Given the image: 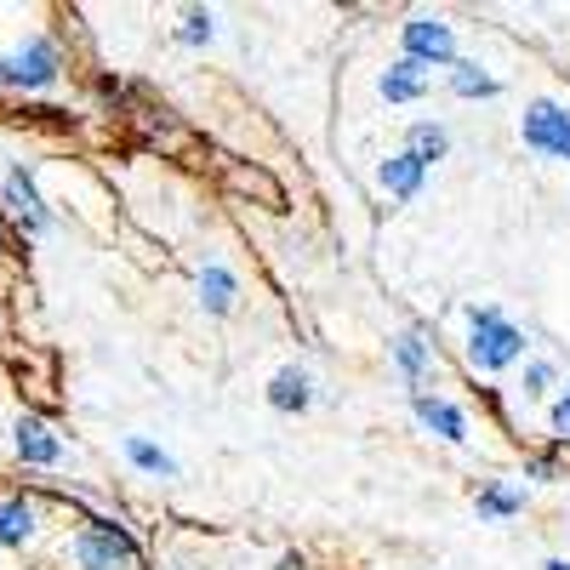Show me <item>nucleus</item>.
I'll use <instances>...</instances> for the list:
<instances>
[{
    "label": "nucleus",
    "mask_w": 570,
    "mask_h": 570,
    "mask_svg": "<svg viewBox=\"0 0 570 570\" xmlns=\"http://www.w3.org/2000/svg\"><path fill=\"white\" fill-rule=\"evenodd\" d=\"M525 348H531V337H525L519 325H508L497 303H473V308H468V365H473V371L497 376V371H508V365L525 360Z\"/></svg>",
    "instance_id": "nucleus-1"
},
{
    "label": "nucleus",
    "mask_w": 570,
    "mask_h": 570,
    "mask_svg": "<svg viewBox=\"0 0 570 570\" xmlns=\"http://www.w3.org/2000/svg\"><path fill=\"white\" fill-rule=\"evenodd\" d=\"M69 553H75L80 570H115V564H137V559H142L137 537L120 525V519H104V513H98V519H86V525L75 531Z\"/></svg>",
    "instance_id": "nucleus-2"
},
{
    "label": "nucleus",
    "mask_w": 570,
    "mask_h": 570,
    "mask_svg": "<svg viewBox=\"0 0 570 570\" xmlns=\"http://www.w3.org/2000/svg\"><path fill=\"white\" fill-rule=\"evenodd\" d=\"M63 75V58H58V40H46V35H29L18 52L0 58V91H52Z\"/></svg>",
    "instance_id": "nucleus-3"
},
{
    "label": "nucleus",
    "mask_w": 570,
    "mask_h": 570,
    "mask_svg": "<svg viewBox=\"0 0 570 570\" xmlns=\"http://www.w3.org/2000/svg\"><path fill=\"white\" fill-rule=\"evenodd\" d=\"M519 137H525L531 155L570 166V109H564V104H553V98L525 104V115H519Z\"/></svg>",
    "instance_id": "nucleus-4"
},
{
    "label": "nucleus",
    "mask_w": 570,
    "mask_h": 570,
    "mask_svg": "<svg viewBox=\"0 0 570 570\" xmlns=\"http://www.w3.org/2000/svg\"><path fill=\"white\" fill-rule=\"evenodd\" d=\"M400 58L422 69H456V29L445 18H405L400 23Z\"/></svg>",
    "instance_id": "nucleus-5"
},
{
    "label": "nucleus",
    "mask_w": 570,
    "mask_h": 570,
    "mask_svg": "<svg viewBox=\"0 0 570 570\" xmlns=\"http://www.w3.org/2000/svg\"><path fill=\"white\" fill-rule=\"evenodd\" d=\"M411 411H416V422L428 428L434 440H445V445H462L468 440V411L462 405H451V400H440V394H411Z\"/></svg>",
    "instance_id": "nucleus-6"
},
{
    "label": "nucleus",
    "mask_w": 570,
    "mask_h": 570,
    "mask_svg": "<svg viewBox=\"0 0 570 570\" xmlns=\"http://www.w3.org/2000/svg\"><path fill=\"white\" fill-rule=\"evenodd\" d=\"M12 445H18V456H23V468H58L63 462V440L46 428L40 416H18V428H12Z\"/></svg>",
    "instance_id": "nucleus-7"
},
{
    "label": "nucleus",
    "mask_w": 570,
    "mask_h": 570,
    "mask_svg": "<svg viewBox=\"0 0 570 570\" xmlns=\"http://www.w3.org/2000/svg\"><path fill=\"white\" fill-rule=\"evenodd\" d=\"M389 354H394V365H400V376H405V389L422 394L428 371H434V343H422V331H400V337L389 343Z\"/></svg>",
    "instance_id": "nucleus-8"
},
{
    "label": "nucleus",
    "mask_w": 570,
    "mask_h": 570,
    "mask_svg": "<svg viewBox=\"0 0 570 570\" xmlns=\"http://www.w3.org/2000/svg\"><path fill=\"white\" fill-rule=\"evenodd\" d=\"M7 206H12V217L23 223V234H40V228H52V212L40 206L35 183H29V166H12V171H7Z\"/></svg>",
    "instance_id": "nucleus-9"
},
{
    "label": "nucleus",
    "mask_w": 570,
    "mask_h": 570,
    "mask_svg": "<svg viewBox=\"0 0 570 570\" xmlns=\"http://www.w3.org/2000/svg\"><path fill=\"white\" fill-rule=\"evenodd\" d=\"M268 405H274L279 416H297V411H308V405H314V383H308V371H303V365H285V371H274V376H268Z\"/></svg>",
    "instance_id": "nucleus-10"
},
{
    "label": "nucleus",
    "mask_w": 570,
    "mask_h": 570,
    "mask_svg": "<svg viewBox=\"0 0 570 570\" xmlns=\"http://www.w3.org/2000/svg\"><path fill=\"white\" fill-rule=\"evenodd\" d=\"M422 177H428V166H422L416 155H405V149L376 166V183H383L394 200H416V195H422Z\"/></svg>",
    "instance_id": "nucleus-11"
},
{
    "label": "nucleus",
    "mask_w": 570,
    "mask_h": 570,
    "mask_svg": "<svg viewBox=\"0 0 570 570\" xmlns=\"http://www.w3.org/2000/svg\"><path fill=\"white\" fill-rule=\"evenodd\" d=\"M376 91H383V104H416L422 91H428V69L411 63V58H400L383 80H376Z\"/></svg>",
    "instance_id": "nucleus-12"
},
{
    "label": "nucleus",
    "mask_w": 570,
    "mask_h": 570,
    "mask_svg": "<svg viewBox=\"0 0 570 570\" xmlns=\"http://www.w3.org/2000/svg\"><path fill=\"white\" fill-rule=\"evenodd\" d=\"M120 451H126V462H131L137 473H155V480H177V456H171V451H160L155 440L126 434V440H120Z\"/></svg>",
    "instance_id": "nucleus-13"
},
{
    "label": "nucleus",
    "mask_w": 570,
    "mask_h": 570,
    "mask_svg": "<svg viewBox=\"0 0 570 570\" xmlns=\"http://www.w3.org/2000/svg\"><path fill=\"white\" fill-rule=\"evenodd\" d=\"M519 508H525V491H519V485H508V480H491V485H480V497H473V513H480V519H491V525L513 519Z\"/></svg>",
    "instance_id": "nucleus-14"
},
{
    "label": "nucleus",
    "mask_w": 570,
    "mask_h": 570,
    "mask_svg": "<svg viewBox=\"0 0 570 570\" xmlns=\"http://www.w3.org/2000/svg\"><path fill=\"white\" fill-rule=\"evenodd\" d=\"M200 303L212 314H228L234 303H240V279H234V268H223V263H206L200 268Z\"/></svg>",
    "instance_id": "nucleus-15"
},
{
    "label": "nucleus",
    "mask_w": 570,
    "mask_h": 570,
    "mask_svg": "<svg viewBox=\"0 0 570 570\" xmlns=\"http://www.w3.org/2000/svg\"><path fill=\"white\" fill-rule=\"evenodd\" d=\"M405 155H416L422 166L445 160V155H451V131H445L440 120H416V126L405 131Z\"/></svg>",
    "instance_id": "nucleus-16"
},
{
    "label": "nucleus",
    "mask_w": 570,
    "mask_h": 570,
    "mask_svg": "<svg viewBox=\"0 0 570 570\" xmlns=\"http://www.w3.org/2000/svg\"><path fill=\"white\" fill-rule=\"evenodd\" d=\"M445 80H451L456 98H468V104H473V98H497V91H502V80H497V75H485L473 58H456V69H451Z\"/></svg>",
    "instance_id": "nucleus-17"
},
{
    "label": "nucleus",
    "mask_w": 570,
    "mask_h": 570,
    "mask_svg": "<svg viewBox=\"0 0 570 570\" xmlns=\"http://www.w3.org/2000/svg\"><path fill=\"white\" fill-rule=\"evenodd\" d=\"M35 537V508L23 497H7L0 502V548H23Z\"/></svg>",
    "instance_id": "nucleus-18"
},
{
    "label": "nucleus",
    "mask_w": 570,
    "mask_h": 570,
    "mask_svg": "<svg viewBox=\"0 0 570 570\" xmlns=\"http://www.w3.org/2000/svg\"><path fill=\"white\" fill-rule=\"evenodd\" d=\"M212 35H217V18H212L206 7H188V12H183V29H177L183 46H212Z\"/></svg>",
    "instance_id": "nucleus-19"
},
{
    "label": "nucleus",
    "mask_w": 570,
    "mask_h": 570,
    "mask_svg": "<svg viewBox=\"0 0 570 570\" xmlns=\"http://www.w3.org/2000/svg\"><path fill=\"white\" fill-rule=\"evenodd\" d=\"M553 383H559V365L553 360H525V400H548L553 394Z\"/></svg>",
    "instance_id": "nucleus-20"
},
{
    "label": "nucleus",
    "mask_w": 570,
    "mask_h": 570,
    "mask_svg": "<svg viewBox=\"0 0 570 570\" xmlns=\"http://www.w3.org/2000/svg\"><path fill=\"white\" fill-rule=\"evenodd\" d=\"M548 428H553V440H570V389L553 400V411H548Z\"/></svg>",
    "instance_id": "nucleus-21"
},
{
    "label": "nucleus",
    "mask_w": 570,
    "mask_h": 570,
    "mask_svg": "<svg viewBox=\"0 0 570 570\" xmlns=\"http://www.w3.org/2000/svg\"><path fill=\"white\" fill-rule=\"evenodd\" d=\"M525 473H531V480H559V462H553V456H531Z\"/></svg>",
    "instance_id": "nucleus-22"
},
{
    "label": "nucleus",
    "mask_w": 570,
    "mask_h": 570,
    "mask_svg": "<svg viewBox=\"0 0 570 570\" xmlns=\"http://www.w3.org/2000/svg\"><path fill=\"white\" fill-rule=\"evenodd\" d=\"M542 570H570V559H548V564H542Z\"/></svg>",
    "instance_id": "nucleus-23"
},
{
    "label": "nucleus",
    "mask_w": 570,
    "mask_h": 570,
    "mask_svg": "<svg viewBox=\"0 0 570 570\" xmlns=\"http://www.w3.org/2000/svg\"><path fill=\"white\" fill-rule=\"evenodd\" d=\"M0 257H7V228H0Z\"/></svg>",
    "instance_id": "nucleus-24"
}]
</instances>
